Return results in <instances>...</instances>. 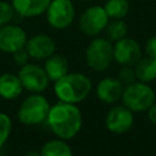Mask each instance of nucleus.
<instances>
[{
    "instance_id": "5",
    "label": "nucleus",
    "mask_w": 156,
    "mask_h": 156,
    "mask_svg": "<svg viewBox=\"0 0 156 156\" xmlns=\"http://www.w3.org/2000/svg\"><path fill=\"white\" fill-rule=\"evenodd\" d=\"M122 102L133 112L146 111L155 101L154 90L143 82H134L126 85L122 94Z\"/></svg>"
},
{
    "instance_id": "12",
    "label": "nucleus",
    "mask_w": 156,
    "mask_h": 156,
    "mask_svg": "<svg viewBox=\"0 0 156 156\" xmlns=\"http://www.w3.org/2000/svg\"><path fill=\"white\" fill-rule=\"evenodd\" d=\"M141 58L139 44L132 38H122L113 45V60L122 66H133Z\"/></svg>"
},
{
    "instance_id": "10",
    "label": "nucleus",
    "mask_w": 156,
    "mask_h": 156,
    "mask_svg": "<svg viewBox=\"0 0 156 156\" xmlns=\"http://www.w3.org/2000/svg\"><path fill=\"white\" fill-rule=\"evenodd\" d=\"M133 121V111L124 105H117L108 110L105 118V124L111 133L122 134L130 129Z\"/></svg>"
},
{
    "instance_id": "18",
    "label": "nucleus",
    "mask_w": 156,
    "mask_h": 156,
    "mask_svg": "<svg viewBox=\"0 0 156 156\" xmlns=\"http://www.w3.org/2000/svg\"><path fill=\"white\" fill-rule=\"evenodd\" d=\"M41 156H73L71 146L67 144V140L56 138L46 141L40 149Z\"/></svg>"
},
{
    "instance_id": "15",
    "label": "nucleus",
    "mask_w": 156,
    "mask_h": 156,
    "mask_svg": "<svg viewBox=\"0 0 156 156\" xmlns=\"http://www.w3.org/2000/svg\"><path fill=\"white\" fill-rule=\"evenodd\" d=\"M23 90V85L17 74H0V98L5 100H15L22 94Z\"/></svg>"
},
{
    "instance_id": "4",
    "label": "nucleus",
    "mask_w": 156,
    "mask_h": 156,
    "mask_svg": "<svg viewBox=\"0 0 156 156\" xmlns=\"http://www.w3.org/2000/svg\"><path fill=\"white\" fill-rule=\"evenodd\" d=\"M113 60V45L107 38L95 37L85 49V62L95 72L106 71Z\"/></svg>"
},
{
    "instance_id": "2",
    "label": "nucleus",
    "mask_w": 156,
    "mask_h": 156,
    "mask_svg": "<svg viewBox=\"0 0 156 156\" xmlns=\"http://www.w3.org/2000/svg\"><path fill=\"white\" fill-rule=\"evenodd\" d=\"M93 88L91 80L83 73H67L54 82V93L60 101L79 104L84 101Z\"/></svg>"
},
{
    "instance_id": "24",
    "label": "nucleus",
    "mask_w": 156,
    "mask_h": 156,
    "mask_svg": "<svg viewBox=\"0 0 156 156\" xmlns=\"http://www.w3.org/2000/svg\"><path fill=\"white\" fill-rule=\"evenodd\" d=\"M12 55H13V61H15V63L18 65L20 67L23 66V65H26V63H28L29 55H28V52H27V50H26L24 48H22V49H20V50L15 51Z\"/></svg>"
},
{
    "instance_id": "25",
    "label": "nucleus",
    "mask_w": 156,
    "mask_h": 156,
    "mask_svg": "<svg viewBox=\"0 0 156 156\" xmlns=\"http://www.w3.org/2000/svg\"><path fill=\"white\" fill-rule=\"evenodd\" d=\"M145 51L149 57L156 60V37H151L145 44Z\"/></svg>"
},
{
    "instance_id": "27",
    "label": "nucleus",
    "mask_w": 156,
    "mask_h": 156,
    "mask_svg": "<svg viewBox=\"0 0 156 156\" xmlns=\"http://www.w3.org/2000/svg\"><path fill=\"white\" fill-rule=\"evenodd\" d=\"M24 156H41V155H40V151H34V150H32V151L26 152Z\"/></svg>"
},
{
    "instance_id": "8",
    "label": "nucleus",
    "mask_w": 156,
    "mask_h": 156,
    "mask_svg": "<svg viewBox=\"0 0 156 156\" xmlns=\"http://www.w3.org/2000/svg\"><path fill=\"white\" fill-rule=\"evenodd\" d=\"M18 78L23 85V89L30 93H43L49 87V77L44 67L37 63H26L20 67Z\"/></svg>"
},
{
    "instance_id": "26",
    "label": "nucleus",
    "mask_w": 156,
    "mask_h": 156,
    "mask_svg": "<svg viewBox=\"0 0 156 156\" xmlns=\"http://www.w3.org/2000/svg\"><path fill=\"white\" fill-rule=\"evenodd\" d=\"M147 117L149 119L156 124V104L154 102L149 108H147Z\"/></svg>"
},
{
    "instance_id": "22",
    "label": "nucleus",
    "mask_w": 156,
    "mask_h": 156,
    "mask_svg": "<svg viewBox=\"0 0 156 156\" xmlns=\"http://www.w3.org/2000/svg\"><path fill=\"white\" fill-rule=\"evenodd\" d=\"M16 15V11L11 2L0 0V27L10 23Z\"/></svg>"
},
{
    "instance_id": "20",
    "label": "nucleus",
    "mask_w": 156,
    "mask_h": 156,
    "mask_svg": "<svg viewBox=\"0 0 156 156\" xmlns=\"http://www.w3.org/2000/svg\"><path fill=\"white\" fill-rule=\"evenodd\" d=\"M127 24L122 20H112L111 22L108 21L107 26L105 27V33L110 41H117L124 38L127 35Z\"/></svg>"
},
{
    "instance_id": "13",
    "label": "nucleus",
    "mask_w": 156,
    "mask_h": 156,
    "mask_svg": "<svg viewBox=\"0 0 156 156\" xmlns=\"http://www.w3.org/2000/svg\"><path fill=\"white\" fill-rule=\"evenodd\" d=\"M124 85L116 78L106 77L98 83L96 96L105 104H115L121 100Z\"/></svg>"
},
{
    "instance_id": "7",
    "label": "nucleus",
    "mask_w": 156,
    "mask_h": 156,
    "mask_svg": "<svg viewBox=\"0 0 156 156\" xmlns=\"http://www.w3.org/2000/svg\"><path fill=\"white\" fill-rule=\"evenodd\" d=\"M108 16L104 9V6L94 5L88 7L79 17V29L80 32L87 35L95 38L101 32L105 30V27L108 23Z\"/></svg>"
},
{
    "instance_id": "3",
    "label": "nucleus",
    "mask_w": 156,
    "mask_h": 156,
    "mask_svg": "<svg viewBox=\"0 0 156 156\" xmlns=\"http://www.w3.org/2000/svg\"><path fill=\"white\" fill-rule=\"evenodd\" d=\"M50 104L41 93H32L24 98L18 107L17 117L26 126H38L46 121Z\"/></svg>"
},
{
    "instance_id": "14",
    "label": "nucleus",
    "mask_w": 156,
    "mask_h": 156,
    "mask_svg": "<svg viewBox=\"0 0 156 156\" xmlns=\"http://www.w3.org/2000/svg\"><path fill=\"white\" fill-rule=\"evenodd\" d=\"M50 2L51 0H11L16 15L24 18L38 17L45 13Z\"/></svg>"
},
{
    "instance_id": "6",
    "label": "nucleus",
    "mask_w": 156,
    "mask_h": 156,
    "mask_svg": "<svg viewBox=\"0 0 156 156\" xmlns=\"http://www.w3.org/2000/svg\"><path fill=\"white\" fill-rule=\"evenodd\" d=\"M45 15L50 27L55 29H65L73 23L76 10L71 0H51Z\"/></svg>"
},
{
    "instance_id": "23",
    "label": "nucleus",
    "mask_w": 156,
    "mask_h": 156,
    "mask_svg": "<svg viewBox=\"0 0 156 156\" xmlns=\"http://www.w3.org/2000/svg\"><path fill=\"white\" fill-rule=\"evenodd\" d=\"M124 87L134 83L136 80V76L134 72V68L132 66H122V68L118 72V78H117Z\"/></svg>"
},
{
    "instance_id": "16",
    "label": "nucleus",
    "mask_w": 156,
    "mask_h": 156,
    "mask_svg": "<svg viewBox=\"0 0 156 156\" xmlns=\"http://www.w3.org/2000/svg\"><path fill=\"white\" fill-rule=\"evenodd\" d=\"M44 69L50 80L55 82L68 73V61L61 54H52L45 60Z\"/></svg>"
},
{
    "instance_id": "11",
    "label": "nucleus",
    "mask_w": 156,
    "mask_h": 156,
    "mask_svg": "<svg viewBox=\"0 0 156 156\" xmlns=\"http://www.w3.org/2000/svg\"><path fill=\"white\" fill-rule=\"evenodd\" d=\"M24 49L27 50L30 58L45 61L48 57L56 52V43L51 37L40 33L28 38Z\"/></svg>"
},
{
    "instance_id": "17",
    "label": "nucleus",
    "mask_w": 156,
    "mask_h": 156,
    "mask_svg": "<svg viewBox=\"0 0 156 156\" xmlns=\"http://www.w3.org/2000/svg\"><path fill=\"white\" fill-rule=\"evenodd\" d=\"M134 72L136 79L143 83H149L156 78V60L151 57L140 58L134 65Z\"/></svg>"
},
{
    "instance_id": "9",
    "label": "nucleus",
    "mask_w": 156,
    "mask_h": 156,
    "mask_svg": "<svg viewBox=\"0 0 156 156\" xmlns=\"http://www.w3.org/2000/svg\"><path fill=\"white\" fill-rule=\"evenodd\" d=\"M27 34L22 27L16 23H7L0 27V51L13 54L24 48L27 43Z\"/></svg>"
},
{
    "instance_id": "21",
    "label": "nucleus",
    "mask_w": 156,
    "mask_h": 156,
    "mask_svg": "<svg viewBox=\"0 0 156 156\" xmlns=\"http://www.w3.org/2000/svg\"><path fill=\"white\" fill-rule=\"evenodd\" d=\"M12 130V121L9 115L0 112V147L9 140Z\"/></svg>"
},
{
    "instance_id": "19",
    "label": "nucleus",
    "mask_w": 156,
    "mask_h": 156,
    "mask_svg": "<svg viewBox=\"0 0 156 156\" xmlns=\"http://www.w3.org/2000/svg\"><path fill=\"white\" fill-rule=\"evenodd\" d=\"M108 18L112 20H122L127 16L129 11L128 0H107L104 6Z\"/></svg>"
},
{
    "instance_id": "1",
    "label": "nucleus",
    "mask_w": 156,
    "mask_h": 156,
    "mask_svg": "<svg viewBox=\"0 0 156 156\" xmlns=\"http://www.w3.org/2000/svg\"><path fill=\"white\" fill-rule=\"evenodd\" d=\"M46 122L57 138L71 140L79 133L83 124V117L76 104L58 101L50 106Z\"/></svg>"
}]
</instances>
